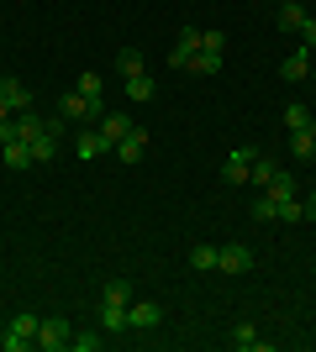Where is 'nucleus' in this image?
<instances>
[{
  "label": "nucleus",
  "instance_id": "nucleus-1",
  "mask_svg": "<svg viewBox=\"0 0 316 352\" xmlns=\"http://www.w3.org/2000/svg\"><path fill=\"white\" fill-rule=\"evenodd\" d=\"M127 310H132V284L111 279L105 284V300H101V331L105 337H121V331H127Z\"/></svg>",
  "mask_w": 316,
  "mask_h": 352
},
{
  "label": "nucleus",
  "instance_id": "nucleus-2",
  "mask_svg": "<svg viewBox=\"0 0 316 352\" xmlns=\"http://www.w3.org/2000/svg\"><path fill=\"white\" fill-rule=\"evenodd\" d=\"M37 326H43V321H37L32 310H16L11 326H6V337H0V347H6V352H27L32 342H37Z\"/></svg>",
  "mask_w": 316,
  "mask_h": 352
},
{
  "label": "nucleus",
  "instance_id": "nucleus-3",
  "mask_svg": "<svg viewBox=\"0 0 316 352\" xmlns=\"http://www.w3.org/2000/svg\"><path fill=\"white\" fill-rule=\"evenodd\" d=\"M63 116L74 121V126H90V121L105 116V100H95V95H79V89H69L63 95Z\"/></svg>",
  "mask_w": 316,
  "mask_h": 352
},
{
  "label": "nucleus",
  "instance_id": "nucleus-4",
  "mask_svg": "<svg viewBox=\"0 0 316 352\" xmlns=\"http://www.w3.org/2000/svg\"><path fill=\"white\" fill-rule=\"evenodd\" d=\"M69 342H74V326L63 321V316H48V321L37 326V347L43 352H63Z\"/></svg>",
  "mask_w": 316,
  "mask_h": 352
},
{
  "label": "nucleus",
  "instance_id": "nucleus-5",
  "mask_svg": "<svg viewBox=\"0 0 316 352\" xmlns=\"http://www.w3.org/2000/svg\"><path fill=\"white\" fill-rule=\"evenodd\" d=\"M253 268V252L242 248V242H227L222 258H216V274H227V279H238V274H248Z\"/></svg>",
  "mask_w": 316,
  "mask_h": 352
},
{
  "label": "nucleus",
  "instance_id": "nucleus-6",
  "mask_svg": "<svg viewBox=\"0 0 316 352\" xmlns=\"http://www.w3.org/2000/svg\"><path fill=\"white\" fill-rule=\"evenodd\" d=\"M253 147H232V153H227V163H222V179L227 184H248V168H253Z\"/></svg>",
  "mask_w": 316,
  "mask_h": 352
},
{
  "label": "nucleus",
  "instance_id": "nucleus-7",
  "mask_svg": "<svg viewBox=\"0 0 316 352\" xmlns=\"http://www.w3.org/2000/svg\"><path fill=\"white\" fill-rule=\"evenodd\" d=\"M200 53V32L196 27H180V37H174V47H169V63L174 69H190V58Z\"/></svg>",
  "mask_w": 316,
  "mask_h": 352
},
{
  "label": "nucleus",
  "instance_id": "nucleus-8",
  "mask_svg": "<svg viewBox=\"0 0 316 352\" xmlns=\"http://www.w3.org/2000/svg\"><path fill=\"white\" fill-rule=\"evenodd\" d=\"M111 153H116V163H127V168H132V163H143V153H148V132H143V126H132V132L121 137Z\"/></svg>",
  "mask_w": 316,
  "mask_h": 352
},
{
  "label": "nucleus",
  "instance_id": "nucleus-9",
  "mask_svg": "<svg viewBox=\"0 0 316 352\" xmlns=\"http://www.w3.org/2000/svg\"><path fill=\"white\" fill-rule=\"evenodd\" d=\"M158 321H164V310L153 305V300H132V310H127V331H153Z\"/></svg>",
  "mask_w": 316,
  "mask_h": 352
},
{
  "label": "nucleus",
  "instance_id": "nucleus-10",
  "mask_svg": "<svg viewBox=\"0 0 316 352\" xmlns=\"http://www.w3.org/2000/svg\"><path fill=\"white\" fill-rule=\"evenodd\" d=\"M280 74H285L290 85H301V79H311V47H295V53H285Z\"/></svg>",
  "mask_w": 316,
  "mask_h": 352
},
{
  "label": "nucleus",
  "instance_id": "nucleus-11",
  "mask_svg": "<svg viewBox=\"0 0 316 352\" xmlns=\"http://www.w3.org/2000/svg\"><path fill=\"white\" fill-rule=\"evenodd\" d=\"M0 95H6V105H11L16 116H21V111H32V95H27V85H21V79H0Z\"/></svg>",
  "mask_w": 316,
  "mask_h": 352
},
{
  "label": "nucleus",
  "instance_id": "nucleus-12",
  "mask_svg": "<svg viewBox=\"0 0 316 352\" xmlns=\"http://www.w3.org/2000/svg\"><path fill=\"white\" fill-rule=\"evenodd\" d=\"M232 347H238V352H269L274 342H264V337H258V331H253V326L242 321L238 331H232Z\"/></svg>",
  "mask_w": 316,
  "mask_h": 352
},
{
  "label": "nucleus",
  "instance_id": "nucleus-13",
  "mask_svg": "<svg viewBox=\"0 0 316 352\" xmlns=\"http://www.w3.org/2000/svg\"><path fill=\"white\" fill-rule=\"evenodd\" d=\"M264 195H269L274 206H280V200H290V195H295V174H290V168H280V174L264 184Z\"/></svg>",
  "mask_w": 316,
  "mask_h": 352
},
{
  "label": "nucleus",
  "instance_id": "nucleus-14",
  "mask_svg": "<svg viewBox=\"0 0 316 352\" xmlns=\"http://www.w3.org/2000/svg\"><path fill=\"white\" fill-rule=\"evenodd\" d=\"M132 126H137V121H127V116H101V137H105V147H116L121 137L132 132Z\"/></svg>",
  "mask_w": 316,
  "mask_h": 352
},
{
  "label": "nucleus",
  "instance_id": "nucleus-15",
  "mask_svg": "<svg viewBox=\"0 0 316 352\" xmlns=\"http://www.w3.org/2000/svg\"><path fill=\"white\" fill-rule=\"evenodd\" d=\"M74 153L90 163V158H101V153H111V147H105V137H101V132H79V137H74Z\"/></svg>",
  "mask_w": 316,
  "mask_h": 352
},
{
  "label": "nucleus",
  "instance_id": "nucleus-16",
  "mask_svg": "<svg viewBox=\"0 0 316 352\" xmlns=\"http://www.w3.org/2000/svg\"><path fill=\"white\" fill-rule=\"evenodd\" d=\"M290 153H295L301 163L316 158V132H311V126H306V132H290Z\"/></svg>",
  "mask_w": 316,
  "mask_h": 352
},
{
  "label": "nucleus",
  "instance_id": "nucleus-17",
  "mask_svg": "<svg viewBox=\"0 0 316 352\" xmlns=\"http://www.w3.org/2000/svg\"><path fill=\"white\" fill-rule=\"evenodd\" d=\"M301 21H306L301 0H285V6H280V32H301Z\"/></svg>",
  "mask_w": 316,
  "mask_h": 352
},
{
  "label": "nucleus",
  "instance_id": "nucleus-18",
  "mask_svg": "<svg viewBox=\"0 0 316 352\" xmlns=\"http://www.w3.org/2000/svg\"><path fill=\"white\" fill-rule=\"evenodd\" d=\"M274 174H280V163H274V158H264V153H258V158H253V168H248V179H253L258 190H264V184H269Z\"/></svg>",
  "mask_w": 316,
  "mask_h": 352
},
{
  "label": "nucleus",
  "instance_id": "nucleus-19",
  "mask_svg": "<svg viewBox=\"0 0 316 352\" xmlns=\"http://www.w3.org/2000/svg\"><path fill=\"white\" fill-rule=\"evenodd\" d=\"M116 69H121V79H132V74H148V69H143V53H137V47H121V53H116Z\"/></svg>",
  "mask_w": 316,
  "mask_h": 352
},
{
  "label": "nucleus",
  "instance_id": "nucleus-20",
  "mask_svg": "<svg viewBox=\"0 0 316 352\" xmlns=\"http://www.w3.org/2000/svg\"><path fill=\"white\" fill-rule=\"evenodd\" d=\"M216 258H222V248H206V242H200V248L190 252V268H196V274H211V268H216Z\"/></svg>",
  "mask_w": 316,
  "mask_h": 352
},
{
  "label": "nucleus",
  "instance_id": "nucleus-21",
  "mask_svg": "<svg viewBox=\"0 0 316 352\" xmlns=\"http://www.w3.org/2000/svg\"><path fill=\"white\" fill-rule=\"evenodd\" d=\"M0 153H6V163H11V168H32V147H27V142H6Z\"/></svg>",
  "mask_w": 316,
  "mask_h": 352
},
{
  "label": "nucleus",
  "instance_id": "nucleus-22",
  "mask_svg": "<svg viewBox=\"0 0 316 352\" xmlns=\"http://www.w3.org/2000/svg\"><path fill=\"white\" fill-rule=\"evenodd\" d=\"M190 74H222V53H206V47H200L196 58H190Z\"/></svg>",
  "mask_w": 316,
  "mask_h": 352
},
{
  "label": "nucleus",
  "instance_id": "nucleus-23",
  "mask_svg": "<svg viewBox=\"0 0 316 352\" xmlns=\"http://www.w3.org/2000/svg\"><path fill=\"white\" fill-rule=\"evenodd\" d=\"M79 95H95V100H101V95H105V79H101V74H95V69H85V74H79Z\"/></svg>",
  "mask_w": 316,
  "mask_h": 352
},
{
  "label": "nucleus",
  "instance_id": "nucleus-24",
  "mask_svg": "<svg viewBox=\"0 0 316 352\" xmlns=\"http://www.w3.org/2000/svg\"><path fill=\"white\" fill-rule=\"evenodd\" d=\"M274 216H280V221H306V200H295V195H290V200H280V206H274Z\"/></svg>",
  "mask_w": 316,
  "mask_h": 352
},
{
  "label": "nucleus",
  "instance_id": "nucleus-25",
  "mask_svg": "<svg viewBox=\"0 0 316 352\" xmlns=\"http://www.w3.org/2000/svg\"><path fill=\"white\" fill-rule=\"evenodd\" d=\"M101 342H105V331H74L69 347H74V352H101Z\"/></svg>",
  "mask_w": 316,
  "mask_h": 352
},
{
  "label": "nucleus",
  "instance_id": "nucleus-26",
  "mask_svg": "<svg viewBox=\"0 0 316 352\" xmlns=\"http://www.w3.org/2000/svg\"><path fill=\"white\" fill-rule=\"evenodd\" d=\"M127 95H132V100H153V79L148 74H132V79H127Z\"/></svg>",
  "mask_w": 316,
  "mask_h": 352
},
{
  "label": "nucleus",
  "instance_id": "nucleus-27",
  "mask_svg": "<svg viewBox=\"0 0 316 352\" xmlns=\"http://www.w3.org/2000/svg\"><path fill=\"white\" fill-rule=\"evenodd\" d=\"M285 126L290 132H306V126H311V111H306V105H285Z\"/></svg>",
  "mask_w": 316,
  "mask_h": 352
},
{
  "label": "nucleus",
  "instance_id": "nucleus-28",
  "mask_svg": "<svg viewBox=\"0 0 316 352\" xmlns=\"http://www.w3.org/2000/svg\"><path fill=\"white\" fill-rule=\"evenodd\" d=\"M200 47L206 53H227V32H200Z\"/></svg>",
  "mask_w": 316,
  "mask_h": 352
},
{
  "label": "nucleus",
  "instance_id": "nucleus-29",
  "mask_svg": "<svg viewBox=\"0 0 316 352\" xmlns=\"http://www.w3.org/2000/svg\"><path fill=\"white\" fill-rule=\"evenodd\" d=\"M253 221H274V200L264 190H258V200H253Z\"/></svg>",
  "mask_w": 316,
  "mask_h": 352
},
{
  "label": "nucleus",
  "instance_id": "nucleus-30",
  "mask_svg": "<svg viewBox=\"0 0 316 352\" xmlns=\"http://www.w3.org/2000/svg\"><path fill=\"white\" fill-rule=\"evenodd\" d=\"M295 37H301V47H316V16H306V21H301V32H295Z\"/></svg>",
  "mask_w": 316,
  "mask_h": 352
},
{
  "label": "nucleus",
  "instance_id": "nucleus-31",
  "mask_svg": "<svg viewBox=\"0 0 316 352\" xmlns=\"http://www.w3.org/2000/svg\"><path fill=\"white\" fill-rule=\"evenodd\" d=\"M16 116V111H11V105H6V95H0V121H11Z\"/></svg>",
  "mask_w": 316,
  "mask_h": 352
},
{
  "label": "nucleus",
  "instance_id": "nucleus-32",
  "mask_svg": "<svg viewBox=\"0 0 316 352\" xmlns=\"http://www.w3.org/2000/svg\"><path fill=\"white\" fill-rule=\"evenodd\" d=\"M306 221H316V195H311V200H306Z\"/></svg>",
  "mask_w": 316,
  "mask_h": 352
},
{
  "label": "nucleus",
  "instance_id": "nucleus-33",
  "mask_svg": "<svg viewBox=\"0 0 316 352\" xmlns=\"http://www.w3.org/2000/svg\"><path fill=\"white\" fill-rule=\"evenodd\" d=\"M311 89H316V63H311Z\"/></svg>",
  "mask_w": 316,
  "mask_h": 352
}]
</instances>
